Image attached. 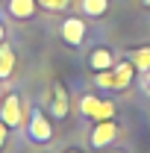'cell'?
Instances as JSON below:
<instances>
[{"label": "cell", "mask_w": 150, "mask_h": 153, "mask_svg": "<svg viewBox=\"0 0 150 153\" xmlns=\"http://www.w3.org/2000/svg\"><path fill=\"white\" fill-rule=\"evenodd\" d=\"M141 6H144V9H150V0H141Z\"/></svg>", "instance_id": "cell-18"}, {"label": "cell", "mask_w": 150, "mask_h": 153, "mask_svg": "<svg viewBox=\"0 0 150 153\" xmlns=\"http://www.w3.org/2000/svg\"><path fill=\"white\" fill-rule=\"evenodd\" d=\"M88 68H91L94 74L115 68V53L109 50V47H94L91 53H88Z\"/></svg>", "instance_id": "cell-8"}, {"label": "cell", "mask_w": 150, "mask_h": 153, "mask_svg": "<svg viewBox=\"0 0 150 153\" xmlns=\"http://www.w3.org/2000/svg\"><path fill=\"white\" fill-rule=\"evenodd\" d=\"M50 112H53L56 121H65V118L71 115V97H68V88H65L62 82L53 85V106H50Z\"/></svg>", "instance_id": "cell-6"}, {"label": "cell", "mask_w": 150, "mask_h": 153, "mask_svg": "<svg viewBox=\"0 0 150 153\" xmlns=\"http://www.w3.org/2000/svg\"><path fill=\"white\" fill-rule=\"evenodd\" d=\"M65 153H82V150H79V147H68Z\"/></svg>", "instance_id": "cell-17"}, {"label": "cell", "mask_w": 150, "mask_h": 153, "mask_svg": "<svg viewBox=\"0 0 150 153\" xmlns=\"http://www.w3.org/2000/svg\"><path fill=\"white\" fill-rule=\"evenodd\" d=\"M138 82H141V91L150 97V71H138Z\"/></svg>", "instance_id": "cell-14"}, {"label": "cell", "mask_w": 150, "mask_h": 153, "mask_svg": "<svg viewBox=\"0 0 150 153\" xmlns=\"http://www.w3.org/2000/svg\"><path fill=\"white\" fill-rule=\"evenodd\" d=\"M0 121H3L6 127H21V124H24V112H21V97L18 94H6L3 97Z\"/></svg>", "instance_id": "cell-5"}, {"label": "cell", "mask_w": 150, "mask_h": 153, "mask_svg": "<svg viewBox=\"0 0 150 153\" xmlns=\"http://www.w3.org/2000/svg\"><path fill=\"white\" fill-rule=\"evenodd\" d=\"M6 135H9V127H6V124H3V121H0V147H3V144H6Z\"/></svg>", "instance_id": "cell-15"}, {"label": "cell", "mask_w": 150, "mask_h": 153, "mask_svg": "<svg viewBox=\"0 0 150 153\" xmlns=\"http://www.w3.org/2000/svg\"><path fill=\"white\" fill-rule=\"evenodd\" d=\"M38 6H44V9H50V12H62L71 0H36Z\"/></svg>", "instance_id": "cell-13"}, {"label": "cell", "mask_w": 150, "mask_h": 153, "mask_svg": "<svg viewBox=\"0 0 150 153\" xmlns=\"http://www.w3.org/2000/svg\"><path fill=\"white\" fill-rule=\"evenodd\" d=\"M0 97H3V82H0Z\"/></svg>", "instance_id": "cell-20"}, {"label": "cell", "mask_w": 150, "mask_h": 153, "mask_svg": "<svg viewBox=\"0 0 150 153\" xmlns=\"http://www.w3.org/2000/svg\"><path fill=\"white\" fill-rule=\"evenodd\" d=\"M12 71H15V50L9 44H0V79L12 76Z\"/></svg>", "instance_id": "cell-11"}, {"label": "cell", "mask_w": 150, "mask_h": 153, "mask_svg": "<svg viewBox=\"0 0 150 153\" xmlns=\"http://www.w3.org/2000/svg\"><path fill=\"white\" fill-rule=\"evenodd\" d=\"M79 9H82L85 18H103L109 12V0H82Z\"/></svg>", "instance_id": "cell-10"}, {"label": "cell", "mask_w": 150, "mask_h": 153, "mask_svg": "<svg viewBox=\"0 0 150 153\" xmlns=\"http://www.w3.org/2000/svg\"><path fill=\"white\" fill-rule=\"evenodd\" d=\"M9 6V15L12 18H18V21H30L33 15H36V0H9L6 3Z\"/></svg>", "instance_id": "cell-9"}, {"label": "cell", "mask_w": 150, "mask_h": 153, "mask_svg": "<svg viewBox=\"0 0 150 153\" xmlns=\"http://www.w3.org/2000/svg\"><path fill=\"white\" fill-rule=\"evenodd\" d=\"M59 33H62V41H65L68 47H79V44L85 41V33H88V30H85V21L82 18H65Z\"/></svg>", "instance_id": "cell-4"}, {"label": "cell", "mask_w": 150, "mask_h": 153, "mask_svg": "<svg viewBox=\"0 0 150 153\" xmlns=\"http://www.w3.org/2000/svg\"><path fill=\"white\" fill-rule=\"evenodd\" d=\"M115 138H118V124H115V118L112 121H97L91 135H88V144H91L94 150H103L106 144H112Z\"/></svg>", "instance_id": "cell-3"}, {"label": "cell", "mask_w": 150, "mask_h": 153, "mask_svg": "<svg viewBox=\"0 0 150 153\" xmlns=\"http://www.w3.org/2000/svg\"><path fill=\"white\" fill-rule=\"evenodd\" d=\"M27 133H30V141H36V144H47V141L53 138V127H50L47 115L41 112V109H33V112H30Z\"/></svg>", "instance_id": "cell-2"}, {"label": "cell", "mask_w": 150, "mask_h": 153, "mask_svg": "<svg viewBox=\"0 0 150 153\" xmlns=\"http://www.w3.org/2000/svg\"><path fill=\"white\" fill-rule=\"evenodd\" d=\"M3 38H6V27H3V21H0V44H3Z\"/></svg>", "instance_id": "cell-16"}, {"label": "cell", "mask_w": 150, "mask_h": 153, "mask_svg": "<svg viewBox=\"0 0 150 153\" xmlns=\"http://www.w3.org/2000/svg\"><path fill=\"white\" fill-rule=\"evenodd\" d=\"M106 153H127V150H106Z\"/></svg>", "instance_id": "cell-19"}, {"label": "cell", "mask_w": 150, "mask_h": 153, "mask_svg": "<svg viewBox=\"0 0 150 153\" xmlns=\"http://www.w3.org/2000/svg\"><path fill=\"white\" fill-rule=\"evenodd\" d=\"M127 59L135 65V71H150V47H138V50H132Z\"/></svg>", "instance_id": "cell-12"}, {"label": "cell", "mask_w": 150, "mask_h": 153, "mask_svg": "<svg viewBox=\"0 0 150 153\" xmlns=\"http://www.w3.org/2000/svg\"><path fill=\"white\" fill-rule=\"evenodd\" d=\"M79 112L85 118H94V121H112L115 118V103L112 100H100L97 94H85L79 100Z\"/></svg>", "instance_id": "cell-1"}, {"label": "cell", "mask_w": 150, "mask_h": 153, "mask_svg": "<svg viewBox=\"0 0 150 153\" xmlns=\"http://www.w3.org/2000/svg\"><path fill=\"white\" fill-rule=\"evenodd\" d=\"M112 74H115V91H127V88H130V82L135 79V74H138V71H135V65L127 59V62H115Z\"/></svg>", "instance_id": "cell-7"}]
</instances>
